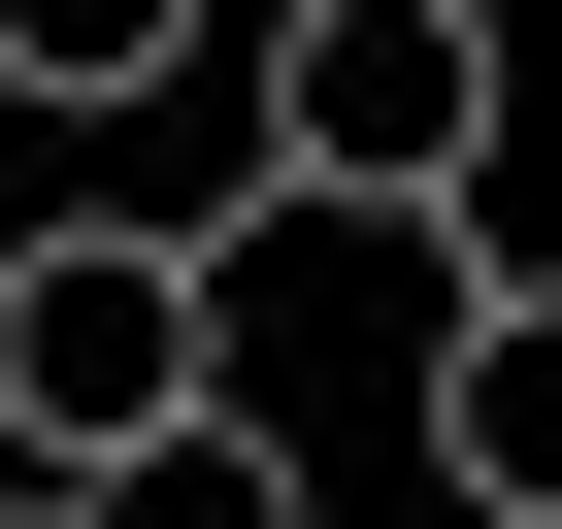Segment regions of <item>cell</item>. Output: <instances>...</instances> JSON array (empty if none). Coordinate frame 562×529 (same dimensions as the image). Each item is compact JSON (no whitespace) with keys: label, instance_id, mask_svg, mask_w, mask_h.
I'll return each mask as SVG.
<instances>
[{"label":"cell","instance_id":"cell-1","mask_svg":"<svg viewBox=\"0 0 562 529\" xmlns=\"http://www.w3.org/2000/svg\"><path fill=\"white\" fill-rule=\"evenodd\" d=\"M199 397H232V232H133V199L0 232V496H100Z\"/></svg>","mask_w":562,"mask_h":529},{"label":"cell","instance_id":"cell-2","mask_svg":"<svg viewBox=\"0 0 562 529\" xmlns=\"http://www.w3.org/2000/svg\"><path fill=\"white\" fill-rule=\"evenodd\" d=\"M232 133L331 232H463L496 199V0H265L232 34Z\"/></svg>","mask_w":562,"mask_h":529},{"label":"cell","instance_id":"cell-3","mask_svg":"<svg viewBox=\"0 0 562 529\" xmlns=\"http://www.w3.org/2000/svg\"><path fill=\"white\" fill-rule=\"evenodd\" d=\"M430 496L463 529H562V264H463L430 299Z\"/></svg>","mask_w":562,"mask_h":529},{"label":"cell","instance_id":"cell-4","mask_svg":"<svg viewBox=\"0 0 562 529\" xmlns=\"http://www.w3.org/2000/svg\"><path fill=\"white\" fill-rule=\"evenodd\" d=\"M34 529H299V430L199 397V430H133V463H100V496H34Z\"/></svg>","mask_w":562,"mask_h":529},{"label":"cell","instance_id":"cell-5","mask_svg":"<svg viewBox=\"0 0 562 529\" xmlns=\"http://www.w3.org/2000/svg\"><path fill=\"white\" fill-rule=\"evenodd\" d=\"M232 0H0V100H166Z\"/></svg>","mask_w":562,"mask_h":529}]
</instances>
